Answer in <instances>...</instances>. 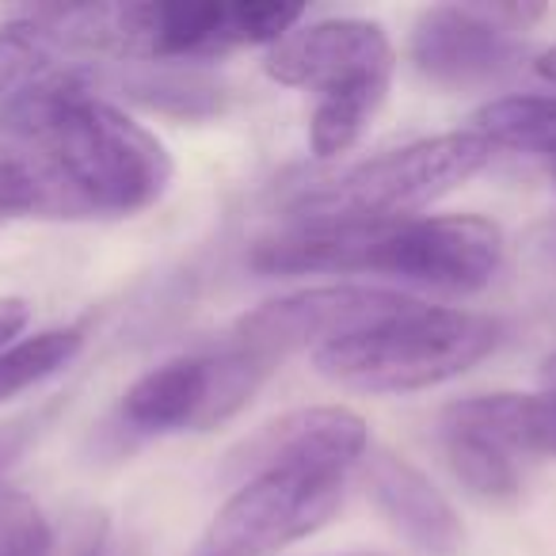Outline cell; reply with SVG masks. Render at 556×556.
<instances>
[{
    "label": "cell",
    "instance_id": "obj_1",
    "mask_svg": "<svg viewBox=\"0 0 556 556\" xmlns=\"http://www.w3.org/2000/svg\"><path fill=\"white\" fill-rule=\"evenodd\" d=\"M0 130L50 156L85 217L141 214L164 199L176 172L164 141L103 100L77 65L4 103Z\"/></svg>",
    "mask_w": 556,
    "mask_h": 556
},
{
    "label": "cell",
    "instance_id": "obj_2",
    "mask_svg": "<svg viewBox=\"0 0 556 556\" xmlns=\"http://www.w3.org/2000/svg\"><path fill=\"white\" fill-rule=\"evenodd\" d=\"M500 336V320L484 313L416 305L370 332L313 351V366L358 393H419L472 370L492 355Z\"/></svg>",
    "mask_w": 556,
    "mask_h": 556
},
{
    "label": "cell",
    "instance_id": "obj_3",
    "mask_svg": "<svg viewBox=\"0 0 556 556\" xmlns=\"http://www.w3.org/2000/svg\"><path fill=\"white\" fill-rule=\"evenodd\" d=\"M488 161L492 146L472 130L412 141L302 191V199L294 202V225L378 229V225L412 222L416 210L469 184Z\"/></svg>",
    "mask_w": 556,
    "mask_h": 556
},
{
    "label": "cell",
    "instance_id": "obj_4",
    "mask_svg": "<svg viewBox=\"0 0 556 556\" xmlns=\"http://www.w3.org/2000/svg\"><path fill=\"white\" fill-rule=\"evenodd\" d=\"M302 4L275 0H172V4H92L85 35L92 54L134 62H194L237 47H275L302 24Z\"/></svg>",
    "mask_w": 556,
    "mask_h": 556
},
{
    "label": "cell",
    "instance_id": "obj_5",
    "mask_svg": "<svg viewBox=\"0 0 556 556\" xmlns=\"http://www.w3.org/2000/svg\"><path fill=\"white\" fill-rule=\"evenodd\" d=\"M343 503V477L313 469H263L217 507L202 556H270L317 533Z\"/></svg>",
    "mask_w": 556,
    "mask_h": 556
},
{
    "label": "cell",
    "instance_id": "obj_6",
    "mask_svg": "<svg viewBox=\"0 0 556 556\" xmlns=\"http://www.w3.org/2000/svg\"><path fill=\"white\" fill-rule=\"evenodd\" d=\"M503 263V232L480 214L412 217L381 225L366 252V270L416 282L442 294H477Z\"/></svg>",
    "mask_w": 556,
    "mask_h": 556
},
{
    "label": "cell",
    "instance_id": "obj_7",
    "mask_svg": "<svg viewBox=\"0 0 556 556\" xmlns=\"http://www.w3.org/2000/svg\"><path fill=\"white\" fill-rule=\"evenodd\" d=\"M419 302L408 294L378 290V287H355V282L313 287L302 290V294L263 302L260 309L244 313L232 343L275 366V358L290 355V351L332 348V343L363 336L393 317H404Z\"/></svg>",
    "mask_w": 556,
    "mask_h": 556
},
{
    "label": "cell",
    "instance_id": "obj_8",
    "mask_svg": "<svg viewBox=\"0 0 556 556\" xmlns=\"http://www.w3.org/2000/svg\"><path fill=\"white\" fill-rule=\"evenodd\" d=\"M393 42L386 27L370 20H317L294 27L263 58L270 80L287 88H309L317 100L336 96H381L393 80Z\"/></svg>",
    "mask_w": 556,
    "mask_h": 556
},
{
    "label": "cell",
    "instance_id": "obj_9",
    "mask_svg": "<svg viewBox=\"0 0 556 556\" xmlns=\"http://www.w3.org/2000/svg\"><path fill=\"white\" fill-rule=\"evenodd\" d=\"M408 54L439 88H488L522 65L526 42L495 4H439L416 20Z\"/></svg>",
    "mask_w": 556,
    "mask_h": 556
},
{
    "label": "cell",
    "instance_id": "obj_10",
    "mask_svg": "<svg viewBox=\"0 0 556 556\" xmlns=\"http://www.w3.org/2000/svg\"><path fill=\"white\" fill-rule=\"evenodd\" d=\"M366 446H370V431L358 412L320 404V408H298L267 424L232 454L229 469L244 472V480L263 469H313L348 477V469H355L366 457Z\"/></svg>",
    "mask_w": 556,
    "mask_h": 556
},
{
    "label": "cell",
    "instance_id": "obj_11",
    "mask_svg": "<svg viewBox=\"0 0 556 556\" xmlns=\"http://www.w3.org/2000/svg\"><path fill=\"white\" fill-rule=\"evenodd\" d=\"M358 469H363V484L374 507L389 518V526L412 548H419L424 556L462 553V518L450 507L446 495L431 484V477H424L408 457L389 454V450H370L358 462Z\"/></svg>",
    "mask_w": 556,
    "mask_h": 556
},
{
    "label": "cell",
    "instance_id": "obj_12",
    "mask_svg": "<svg viewBox=\"0 0 556 556\" xmlns=\"http://www.w3.org/2000/svg\"><path fill=\"white\" fill-rule=\"evenodd\" d=\"M214 355H179L141 374L123 396V424L141 434L210 431Z\"/></svg>",
    "mask_w": 556,
    "mask_h": 556
},
{
    "label": "cell",
    "instance_id": "obj_13",
    "mask_svg": "<svg viewBox=\"0 0 556 556\" xmlns=\"http://www.w3.org/2000/svg\"><path fill=\"white\" fill-rule=\"evenodd\" d=\"M442 427L484 434L507 454L556 457V358L545 363V393L469 396L450 404Z\"/></svg>",
    "mask_w": 556,
    "mask_h": 556
},
{
    "label": "cell",
    "instance_id": "obj_14",
    "mask_svg": "<svg viewBox=\"0 0 556 556\" xmlns=\"http://www.w3.org/2000/svg\"><path fill=\"white\" fill-rule=\"evenodd\" d=\"M70 58H77L73 47L42 12L9 20L0 27V103L16 100L27 88L73 70Z\"/></svg>",
    "mask_w": 556,
    "mask_h": 556
},
{
    "label": "cell",
    "instance_id": "obj_15",
    "mask_svg": "<svg viewBox=\"0 0 556 556\" xmlns=\"http://www.w3.org/2000/svg\"><path fill=\"white\" fill-rule=\"evenodd\" d=\"M472 134L492 149H522L556 161V96H503L472 115Z\"/></svg>",
    "mask_w": 556,
    "mask_h": 556
},
{
    "label": "cell",
    "instance_id": "obj_16",
    "mask_svg": "<svg viewBox=\"0 0 556 556\" xmlns=\"http://www.w3.org/2000/svg\"><path fill=\"white\" fill-rule=\"evenodd\" d=\"M442 442H446V462L454 469V477L477 500L510 503L522 492V477H518L515 457L503 446H495L492 439L462 431V427H442Z\"/></svg>",
    "mask_w": 556,
    "mask_h": 556
},
{
    "label": "cell",
    "instance_id": "obj_17",
    "mask_svg": "<svg viewBox=\"0 0 556 556\" xmlns=\"http://www.w3.org/2000/svg\"><path fill=\"white\" fill-rule=\"evenodd\" d=\"M80 348H85L80 328H47V332L27 336L9 351H0V404L62 374L80 355Z\"/></svg>",
    "mask_w": 556,
    "mask_h": 556
},
{
    "label": "cell",
    "instance_id": "obj_18",
    "mask_svg": "<svg viewBox=\"0 0 556 556\" xmlns=\"http://www.w3.org/2000/svg\"><path fill=\"white\" fill-rule=\"evenodd\" d=\"M123 92L130 100L146 103L149 111H164V115H179V118H206L214 111H222V88L202 77V73H184V70L126 73Z\"/></svg>",
    "mask_w": 556,
    "mask_h": 556
},
{
    "label": "cell",
    "instance_id": "obj_19",
    "mask_svg": "<svg viewBox=\"0 0 556 556\" xmlns=\"http://www.w3.org/2000/svg\"><path fill=\"white\" fill-rule=\"evenodd\" d=\"M58 530L20 488L0 484V556H50Z\"/></svg>",
    "mask_w": 556,
    "mask_h": 556
},
{
    "label": "cell",
    "instance_id": "obj_20",
    "mask_svg": "<svg viewBox=\"0 0 556 556\" xmlns=\"http://www.w3.org/2000/svg\"><path fill=\"white\" fill-rule=\"evenodd\" d=\"M27 325H31V305L24 298H0V351H9Z\"/></svg>",
    "mask_w": 556,
    "mask_h": 556
},
{
    "label": "cell",
    "instance_id": "obj_21",
    "mask_svg": "<svg viewBox=\"0 0 556 556\" xmlns=\"http://www.w3.org/2000/svg\"><path fill=\"white\" fill-rule=\"evenodd\" d=\"M35 427L39 424H31V419H12V424L0 427V477H4V469H9V465L27 450Z\"/></svg>",
    "mask_w": 556,
    "mask_h": 556
},
{
    "label": "cell",
    "instance_id": "obj_22",
    "mask_svg": "<svg viewBox=\"0 0 556 556\" xmlns=\"http://www.w3.org/2000/svg\"><path fill=\"white\" fill-rule=\"evenodd\" d=\"M533 70H538V77H541V80H548V85L556 88V47H553V50H545V54H538Z\"/></svg>",
    "mask_w": 556,
    "mask_h": 556
},
{
    "label": "cell",
    "instance_id": "obj_23",
    "mask_svg": "<svg viewBox=\"0 0 556 556\" xmlns=\"http://www.w3.org/2000/svg\"><path fill=\"white\" fill-rule=\"evenodd\" d=\"M355 556H370V553H355Z\"/></svg>",
    "mask_w": 556,
    "mask_h": 556
}]
</instances>
